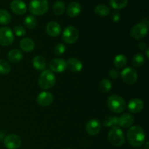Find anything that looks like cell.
<instances>
[{
	"mask_svg": "<svg viewBox=\"0 0 149 149\" xmlns=\"http://www.w3.org/2000/svg\"><path fill=\"white\" fill-rule=\"evenodd\" d=\"M127 140L130 145L133 147H140L145 143L146 133L141 127L138 125L131 126L127 132Z\"/></svg>",
	"mask_w": 149,
	"mask_h": 149,
	"instance_id": "1",
	"label": "cell"
},
{
	"mask_svg": "<svg viewBox=\"0 0 149 149\" xmlns=\"http://www.w3.org/2000/svg\"><path fill=\"white\" fill-rule=\"evenodd\" d=\"M56 82V77L50 70H44L38 79V84L41 89L45 90L52 88Z\"/></svg>",
	"mask_w": 149,
	"mask_h": 149,
	"instance_id": "2",
	"label": "cell"
},
{
	"mask_svg": "<svg viewBox=\"0 0 149 149\" xmlns=\"http://www.w3.org/2000/svg\"><path fill=\"white\" fill-rule=\"evenodd\" d=\"M107 105L109 109L113 113H119L126 109V103L121 96L117 95H112L108 98Z\"/></svg>",
	"mask_w": 149,
	"mask_h": 149,
	"instance_id": "3",
	"label": "cell"
},
{
	"mask_svg": "<svg viewBox=\"0 0 149 149\" xmlns=\"http://www.w3.org/2000/svg\"><path fill=\"white\" fill-rule=\"evenodd\" d=\"M29 9L33 15L42 16L48 11L49 3L47 0H31L29 4Z\"/></svg>",
	"mask_w": 149,
	"mask_h": 149,
	"instance_id": "4",
	"label": "cell"
},
{
	"mask_svg": "<svg viewBox=\"0 0 149 149\" xmlns=\"http://www.w3.org/2000/svg\"><path fill=\"white\" fill-rule=\"evenodd\" d=\"M108 139L110 143L114 146H122L125 143V135L119 127H114L109 131Z\"/></svg>",
	"mask_w": 149,
	"mask_h": 149,
	"instance_id": "5",
	"label": "cell"
},
{
	"mask_svg": "<svg viewBox=\"0 0 149 149\" xmlns=\"http://www.w3.org/2000/svg\"><path fill=\"white\" fill-rule=\"evenodd\" d=\"M148 32V24L140 23L135 24L130 30V36L135 40H141L147 36Z\"/></svg>",
	"mask_w": 149,
	"mask_h": 149,
	"instance_id": "6",
	"label": "cell"
},
{
	"mask_svg": "<svg viewBox=\"0 0 149 149\" xmlns=\"http://www.w3.org/2000/svg\"><path fill=\"white\" fill-rule=\"evenodd\" d=\"M79 31L74 26H68L63 31L62 38L65 43L72 45L79 39Z\"/></svg>",
	"mask_w": 149,
	"mask_h": 149,
	"instance_id": "7",
	"label": "cell"
},
{
	"mask_svg": "<svg viewBox=\"0 0 149 149\" xmlns=\"http://www.w3.org/2000/svg\"><path fill=\"white\" fill-rule=\"evenodd\" d=\"M15 35L8 27L0 28V45L8 47L14 42Z\"/></svg>",
	"mask_w": 149,
	"mask_h": 149,
	"instance_id": "8",
	"label": "cell"
},
{
	"mask_svg": "<svg viewBox=\"0 0 149 149\" xmlns=\"http://www.w3.org/2000/svg\"><path fill=\"white\" fill-rule=\"evenodd\" d=\"M122 79L127 84H133L137 81L138 78V73L134 68L130 67L125 68L120 74Z\"/></svg>",
	"mask_w": 149,
	"mask_h": 149,
	"instance_id": "9",
	"label": "cell"
},
{
	"mask_svg": "<svg viewBox=\"0 0 149 149\" xmlns=\"http://www.w3.org/2000/svg\"><path fill=\"white\" fill-rule=\"evenodd\" d=\"M21 144V138L15 134L7 135L4 139V145L7 149H18Z\"/></svg>",
	"mask_w": 149,
	"mask_h": 149,
	"instance_id": "10",
	"label": "cell"
},
{
	"mask_svg": "<svg viewBox=\"0 0 149 149\" xmlns=\"http://www.w3.org/2000/svg\"><path fill=\"white\" fill-rule=\"evenodd\" d=\"M101 123L98 119H93L87 122L86 125V131L91 136L97 135L101 130Z\"/></svg>",
	"mask_w": 149,
	"mask_h": 149,
	"instance_id": "11",
	"label": "cell"
},
{
	"mask_svg": "<svg viewBox=\"0 0 149 149\" xmlns=\"http://www.w3.org/2000/svg\"><path fill=\"white\" fill-rule=\"evenodd\" d=\"M53 100V95L48 91L41 92L36 97V102L38 104L41 106H44V107L50 106Z\"/></svg>",
	"mask_w": 149,
	"mask_h": 149,
	"instance_id": "12",
	"label": "cell"
},
{
	"mask_svg": "<svg viewBox=\"0 0 149 149\" xmlns=\"http://www.w3.org/2000/svg\"><path fill=\"white\" fill-rule=\"evenodd\" d=\"M49 68L52 72L62 73L65 71L67 68L66 61L61 58L53 59L49 63Z\"/></svg>",
	"mask_w": 149,
	"mask_h": 149,
	"instance_id": "13",
	"label": "cell"
},
{
	"mask_svg": "<svg viewBox=\"0 0 149 149\" xmlns=\"http://www.w3.org/2000/svg\"><path fill=\"white\" fill-rule=\"evenodd\" d=\"M10 8L17 15H24L27 11V6L23 0H13L10 3Z\"/></svg>",
	"mask_w": 149,
	"mask_h": 149,
	"instance_id": "14",
	"label": "cell"
},
{
	"mask_svg": "<svg viewBox=\"0 0 149 149\" xmlns=\"http://www.w3.org/2000/svg\"><path fill=\"white\" fill-rule=\"evenodd\" d=\"M127 108L132 113H138L143 109L144 103L141 99L135 97L129 102Z\"/></svg>",
	"mask_w": 149,
	"mask_h": 149,
	"instance_id": "15",
	"label": "cell"
},
{
	"mask_svg": "<svg viewBox=\"0 0 149 149\" xmlns=\"http://www.w3.org/2000/svg\"><path fill=\"white\" fill-rule=\"evenodd\" d=\"M61 26L55 21H51L47 24L46 31L49 36L52 37H56L61 33Z\"/></svg>",
	"mask_w": 149,
	"mask_h": 149,
	"instance_id": "16",
	"label": "cell"
},
{
	"mask_svg": "<svg viewBox=\"0 0 149 149\" xmlns=\"http://www.w3.org/2000/svg\"><path fill=\"white\" fill-rule=\"evenodd\" d=\"M134 123V117L131 113H125L118 118V126L123 128L130 127Z\"/></svg>",
	"mask_w": 149,
	"mask_h": 149,
	"instance_id": "17",
	"label": "cell"
},
{
	"mask_svg": "<svg viewBox=\"0 0 149 149\" xmlns=\"http://www.w3.org/2000/svg\"><path fill=\"white\" fill-rule=\"evenodd\" d=\"M67 68L74 73L80 72L83 68V64L77 58H70L66 62Z\"/></svg>",
	"mask_w": 149,
	"mask_h": 149,
	"instance_id": "18",
	"label": "cell"
},
{
	"mask_svg": "<svg viewBox=\"0 0 149 149\" xmlns=\"http://www.w3.org/2000/svg\"><path fill=\"white\" fill-rule=\"evenodd\" d=\"M81 7L79 3L72 1L69 3L67 7V14L71 17H76L81 13Z\"/></svg>",
	"mask_w": 149,
	"mask_h": 149,
	"instance_id": "19",
	"label": "cell"
},
{
	"mask_svg": "<svg viewBox=\"0 0 149 149\" xmlns=\"http://www.w3.org/2000/svg\"><path fill=\"white\" fill-rule=\"evenodd\" d=\"M20 49L26 52H31L34 49L35 44L33 41L30 38H23L19 43Z\"/></svg>",
	"mask_w": 149,
	"mask_h": 149,
	"instance_id": "20",
	"label": "cell"
},
{
	"mask_svg": "<svg viewBox=\"0 0 149 149\" xmlns=\"http://www.w3.org/2000/svg\"><path fill=\"white\" fill-rule=\"evenodd\" d=\"M23 58V54L20 49H13L7 53V58L12 63H19Z\"/></svg>",
	"mask_w": 149,
	"mask_h": 149,
	"instance_id": "21",
	"label": "cell"
},
{
	"mask_svg": "<svg viewBox=\"0 0 149 149\" xmlns=\"http://www.w3.org/2000/svg\"><path fill=\"white\" fill-rule=\"evenodd\" d=\"M32 64H33V68L37 71H43L46 68V61H45V58L41 55H36L33 58Z\"/></svg>",
	"mask_w": 149,
	"mask_h": 149,
	"instance_id": "22",
	"label": "cell"
},
{
	"mask_svg": "<svg viewBox=\"0 0 149 149\" xmlns=\"http://www.w3.org/2000/svg\"><path fill=\"white\" fill-rule=\"evenodd\" d=\"M65 10V5L63 1H57L54 3L52 7V11L55 15L60 16L63 14Z\"/></svg>",
	"mask_w": 149,
	"mask_h": 149,
	"instance_id": "23",
	"label": "cell"
},
{
	"mask_svg": "<svg viewBox=\"0 0 149 149\" xmlns=\"http://www.w3.org/2000/svg\"><path fill=\"white\" fill-rule=\"evenodd\" d=\"M127 58L123 54H119L116 55L113 59V64L115 67L117 68H122L126 65L127 64Z\"/></svg>",
	"mask_w": 149,
	"mask_h": 149,
	"instance_id": "24",
	"label": "cell"
},
{
	"mask_svg": "<svg viewBox=\"0 0 149 149\" xmlns=\"http://www.w3.org/2000/svg\"><path fill=\"white\" fill-rule=\"evenodd\" d=\"M95 13L100 17H106L110 13V9L106 4H98L95 8Z\"/></svg>",
	"mask_w": 149,
	"mask_h": 149,
	"instance_id": "25",
	"label": "cell"
},
{
	"mask_svg": "<svg viewBox=\"0 0 149 149\" xmlns=\"http://www.w3.org/2000/svg\"><path fill=\"white\" fill-rule=\"evenodd\" d=\"M37 19L33 15H28L24 19L25 26L30 30L35 29L37 26Z\"/></svg>",
	"mask_w": 149,
	"mask_h": 149,
	"instance_id": "26",
	"label": "cell"
},
{
	"mask_svg": "<svg viewBox=\"0 0 149 149\" xmlns=\"http://www.w3.org/2000/svg\"><path fill=\"white\" fill-rule=\"evenodd\" d=\"M11 21V15L8 11L4 9H0V24L5 26Z\"/></svg>",
	"mask_w": 149,
	"mask_h": 149,
	"instance_id": "27",
	"label": "cell"
},
{
	"mask_svg": "<svg viewBox=\"0 0 149 149\" xmlns=\"http://www.w3.org/2000/svg\"><path fill=\"white\" fill-rule=\"evenodd\" d=\"M145 61L146 59L144 55H143L141 53H138L132 58V64L135 68H140V67L143 65V64L145 63Z\"/></svg>",
	"mask_w": 149,
	"mask_h": 149,
	"instance_id": "28",
	"label": "cell"
},
{
	"mask_svg": "<svg viewBox=\"0 0 149 149\" xmlns=\"http://www.w3.org/2000/svg\"><path fill=\"white\" fill-rule=\"evenodd\" d=\"M103 126L106 127H118V117L116 116H107L103 122Z\"/></svg>",
	"mask_w": 149,
	"mask_h": 149,
	"instance_id": "29",
	"label": "cell"
},
{
	"mask_svg": "<svg viewBox=\"0 0 149 149\" xmlns=\"http://www.w3.org/2000/svg\"><path fill=\"white\" fill-rule=\"evenodd\" d=\"M110 6L114 10H122L128 4V0H110Z\"/></svg>",
	"mask_w": 149,
	"mask_h": 149,
	"instance_id": "30",
	"label": "cell"
},
{
	"mask_svg": "<svg viewBox=\"0 0 149 149\" xmlns=\"http://www.w3.org/2000/svg\"><path fill=\"white\" fill-rule=\"evenodd\" d=\"M99 88L103 93H108L111 90L112 84L109 79H103L100 81V84H99Z\"/></svg>",
	"mask_w": 149,
	"mask_h": 149,
	"instance_id": "31",
	"label": "cell"
},
{
	"mask_svg": "<svg viewBox=\"0 0 149 149\" xmlns=\"http://www.w3.org/2000/svg\"><path fill=\"white\" fill-rule=\"evenodd\" d=\"M11 71V65L4 59H0V74L7 75Z\"/></svg>",
	"mask_w": 149,
	"mask_h": 149,
	"instance_id": "32",
	"label": "cell"
},
{
	"mask_svg": "<svg viewBox=\"0 0 149 149\" xmlns=\"http://www.w3.org/2000/svg\"><path fill=\"white\" fill-rule=\"evenodd\" d=\"M65 50H66V47L62 43L58 44L54 47V53L56 55H58V56L62 55L63 54L65 53Z\"/></svg>",
	"mask_w": 149,
	"mask_h": 149,
	"instance_id": "33",
	"label": "cell"
},
{
	"mask_svg": "<svg viewBox=\"0 0 149 149\" xmlns=\"http://www.w3.org/2000/svg\"><path fill=\"white\" fill-rule=\"evenodd\" d=\"M14 32V35L18 36V37H21V36H25L26 34V29L22 26H15L13 28V31Z\"/></svg>",
	"mask_w": 149,
	"mask_h": 149,
	"instance_id": "34",
	"label": "cell"
},
{
	"mask_svg": "<svg viewBox=\"0 0 149 149\" xmlns=\"http://www.w3.org/2000/svg\"><path fill=\"white\" fill-rule=\"evenodd\" d=\"M109 76L110 78L113 79H116L120 76V73L116 69H111L109 71Z\"/></svg>",
	"mask_w": 149,
	"mask_h": 149,
	"instance_id": "35",
	"label": "cell"
},
{
	"mask_svg": "<svg viewBox=\"0 0 149 149\" xmlns=\"http://www.w3.org/2000/svg\"><path fill=\"white\" fill-rule=\"evenodd\" d=\"M120 18H121V15H120V13H119V12H114V13L112 14L111 19L113 22H115V23H117V22L120 20Z\"/></svg>",
	"mask_w": 149,
	"mask_h": 149,
	"instance_id": "36",
	"label": "cell"
},
{
	"mask_svg": "<svg viewBox=\"0 0 149 149\" xmlns=\"http://www.w3.org/2000/svg\"><path fill=\"white\" fill-rule=\"evenodd\" d=\"M138 48H139L141 50H146V48L148 47V46H147L146 43L144 42H141L139 44H138Z\"/></svg>",
	"mask_w": 149,
	"mask_h": 149,
	"instance_id": "37",
	"label": "cell"
},
{
	"mask_svg": "<svg viewBox=\"0 0 149 149\" xmlns=\"http://www.w3.org/2000/svg\"><path fill=\"white\" fill-rule=\"evenodd\" d=\"M146 58H148V57H149V48L148 47H147L146 48Z\"/></svg>",
	"mask_w": 149,
	"mask_h": 149,
	"instance_id": "38",
	"label": "cell"
},
{
	"mask_svg": "<svg viewBox=\"0 0 149 149\" xmlns=\"http://www.w3.org/2000/svg\"><path fill=\"white\" fill-rule=\"evenodd\" d=\"M146 149H148V143L146 142Z\"/></svg>",
	"mask_w": 149,
	"mask_h": 149,
	"instance_id": "39",
	"label": "cell"
},
{
	"mask_svg": "<svg viewBox=\"0 0 149 149\" xmlns=\"http://www.w3.org/2000/svg\"><path fill=\"white\" fill-rule=\"evenodd\" d=\"M65 149H71V148H65Z\"/></svg>",
	"mask_w": 149,
	"mask_h": 149,
	"instance_id": "40",
	"label": "cell"
},
{
	"mask_svg": "<svg viewBox=\"0 0 149 149\" xmlns=\"http://www.w3.org/2000/svg\"><path fill=\"white\" fill-rule=\"evenodd\" d=\"M0 53H1V49H0Z\"/></svg>",
	"mask_w": 149,
	"mask_h": 149,
	"instance_id": "41",
	"label": "cell"
}]
</instances>
